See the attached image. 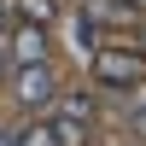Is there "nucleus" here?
<instances>
[{
  "label": "nucleus",
  "mask_w": 146,
  "mask_h": 146,
  "mask_svg": "<svg viewBox=\"0 0 146 146\" xmlns=\"http://www.w3.org/2000/svg\"><path fill=\"white\" fill-rule=\"evenodd\" d=\"M94 82L100 88H111V94H129L135 82L146 76V53H135V47H100L94 53Z\"/></svg>",
  "instance_id": "nucleus-1"
},
{
  "label": "nucleus",
  "mask_w": 146,
  "mask_h": 146,
  "mask_svg": "<svg viewBox=\"0 0 146 146\" xmlns=\"http://www.w3.org/2000/svg\"><path fill=\"white\" fill-rule=\"evenodd\" d=\"M12 94H18V105H29V111H47V105L58 100V70H53V58L18 64V70H12Z\"/></svg>",
  "instance_id": "nucleus-2"
},
{
  "label": "nucleus",
  "mask_w": 146,
  "mask_h": 146,
  "mask_svg": "<svg viewBox=\"0 0 146 146\" xmlns=\"http://www.w3.org/2000/svg\"><path fill=\"white\" fill-rule=\"evenodd\" d=\"M53 135L64 146H82L94 135V100H88V94H58V100H53Z\"/></svg>",
  "instance_id": "nucleus-3"
},
{
  "label": "nucleus",
  "mask_w": 146,
  "mask_h": 146,
  "mask_svg": "<svg viewBox=\"0 0 146 146\" xmlns=\"http://www.w3.org/2000/svg\"><path fill=\"white\" fill-rule=\"evenodd\" d=\"M6 53H12V70H18V64H41V58L53 53L47 23H12V29H6Z\"/></svg>",
  "instance_id": "nucleus-4"
},
{
  "label": "nucleus",
  "mask_w": 146,
  "mask_h": 146,
  "mask_svg": "<svg viewBox=\"0 0 146 146\" xmlns=\"http://www.w3.org/2000/svg\"><path fill=\"white\" fill-rule=\"evenodd\" d=\"M12 18L18 23H53L58 18V0H12Z\"/></svg>",
  "instance_id": "nucleus-5"
},
{
  "label": "nucleus",
  "mask_w": 146,
  "mask_h": 146,
  "mask_svg": "<svg viewBox=\"0 0 146 146\" xmlns=\"http://www.w3.org/2000/svg\"><path fill=\"white\" fill-rule=\"evenodd\" d=\"M76 18H88V23H117V18H123V0H82Z\"/></svg>",
  "instance_id": "nucleus-6"
},
{
  "label": "nucleus",
  "mask_w": 146,
  "mask_h": 146,
  "mask_svg": "<svg viewBox=\"0 0 146 146\" xmlns=\"http://www.w3.org/2000/svg\"><path fill=\"white\" fill-rule=\"evenodd\" d=\"M70 41H76V53H100V23L76 18V23H70Z\"/></svg>",
  "instance_id": "nucleus-7"
},
{
  "label": "nucleus",
  "mask_w": 146,
  "mask_h": 146,
  "mask_svg": "<svg viewBox=\"0 0 146 146\" xmlns=\"http://www.w3.org/2000/svg\"><path fill=\"white\" fill-rule=\"evenodd\" d=\"M18 146H64L53 135V123H29V129H18Z\"/></svg>",
  "instance_id": "nucleus-8"
},
{
  "label": "nucleus",
  "mask_w": 146,
  "mask_h": 146,
  "mask_svg": "<svg viewBox=\"0 0 146 146\" xmlns=\"http://www.w3.org/2000/svg\"><path fill=\"white\" fill-rule=\"evenodd\" d=\"M129 129H135V140H146V100L135 105V111H129Z\"/></svg>",
  "instance_id": "nucleus-9"
},
{
  "label": "nucleus",
  "mask_w": 146,
  "mask_h": 146,
  "mask_svg": "<svg viewBox=\"0 0 146 146\" xmlns=\"http://www.w3.org/2000/svg\"><path fill=\"white\" fill-rule=\"evenodd\" d=\"M0 76H12V53H6V35H0Z\"/></svg>",
  "instance_id": "nucleus-10"
},
{
  "label": "nucleus",
  "mask_w": 146,
  "mask_h": 146,
  "mask_svg": "<svg viewBox=\"0 0 146 146\" xmlns=\"http://www.w3.org/2000/svg\"><path fill=\"white\" fill-rule=\"evenodd\" d=\"M12 29V0H0V35Z\"/></svg>",
  "instance_id": "nucleus-11"
},
{
  "label": "nucleus",
  "mask_w": 146,
  "mask_h": 146,
  "mask_svg": "<svg viewBox=\"0 0 146 146\" xmlns=\"http://www.w3.org/2000/svg\"><path fill=\"white\" fill-rule=\"evenodd\" d=\"M0 146H18V135H12V129H0Z\"/></svg>",
  "instance_id": "nucleus-12"
}]
</instances>
